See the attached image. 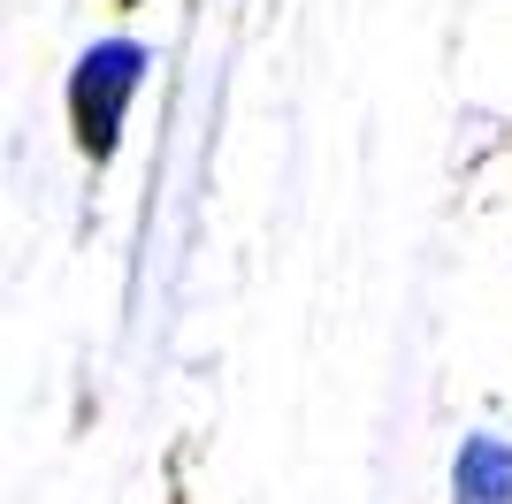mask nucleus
I'll return each instance as SVG.
<instances>
[{
  "label": "nucleus",
  "instance_id": "f257e3e1",
  "mask_svg": "<svg viewBox=\"0 0 512 504\" xmlns=\"http://www.w3.org/2000/svg\"><path fill=\"white\" fill-rule=\"evenodd\" d=\"M146 69H153V54L138 39H92L85 54H77V69H69V130H77V153H85L92 168L115 161L123 115H130V100H138Z\"/></svg>",
  "mask_w": 512,
  "mask_h": 504
},
{
  "label": "nucleus",
  "instance_id": "f03ea898",
  "mask_svg": "<svg viewBox=\"0 0 512 504\" xmlns=\"http://www.w3.org/2000/svg\"><path fill=\"white\" fill-rule=\"evenodd\" d=\"M451 504H512V436L474 428L451 451Z\"/></svg>",
  "mask_w": 512,
  "mask_h": 504
}]
</instances>
